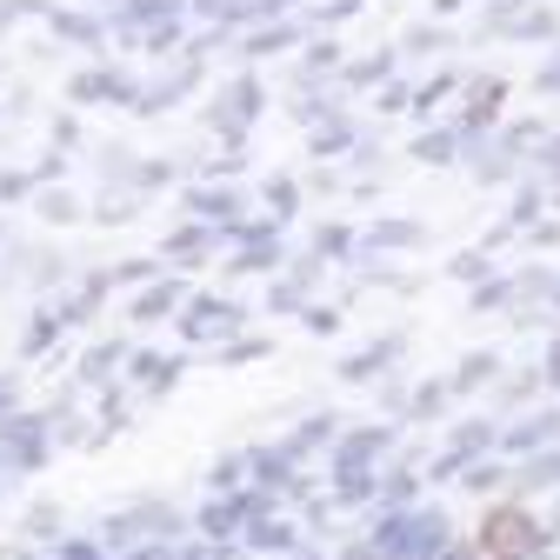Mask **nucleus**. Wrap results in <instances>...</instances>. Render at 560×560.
<instances>
[{"label":"nucleus","mask_w":560,"mask_h":560,"mask_svg":"<svg viewBox=\"0 0 560 560\" xmlns=\"http://www.w3.org/2000/svg\"><path fill=\"white\" fill-rule=\"evenodd\" d=\"M521 540H527V527H521V521H514V514H501V521H494V527H487V547H494V553H514V547H521Z\"/></svg>","instance_id":"f257e3e1"}]
</instances>
